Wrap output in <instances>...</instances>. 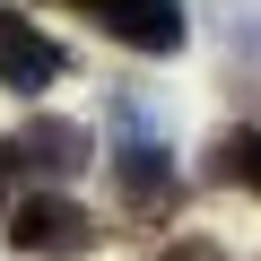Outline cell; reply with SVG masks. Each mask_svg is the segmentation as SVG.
I'll list each match as a JSON object with an SVG mask.
<instances>
[{
	"label": "cell",
	"mask_w": 261,
	"mask_h": 261,
	"mask_svg": "<svg viewBox=\"0 0 261 261\" xmlns=\"http://www.w3.org/2000/svg\"><path fill=\"white\" fill-rule=\"evenodd\" d=\"M96 235H105V226H96L70 192H35V200L9 209V244H18V252H44V261H87Z\"/></svg>",
	"instance_id": "1"
},
{
	"label": "cell",
	"mask_w": 261,
	"mask_h": 261,
	"mask_svg": "<svg viewBox=\"0 0 261 261\" xmlns=\"http://www.w3.org/2000/svg\"><path fill=\"white\" fill-rule=\"evenodd\" d=\"M113 183H122V209H140V218H166L174 192H183L166 140H148V130H122V148H113Z\"/></svg>",
	"instance_id": "2"
},
{
	"label": "cell",
	"mask_w": 261,
	"mask_h": 261,
	"mask_svg": "<svg viewBox=\"0 0 261 261\" xmlns=\"http://www.w3.org/2000/svg\"><path fill=\"white\" fill-rule=\"evenodd\" d=\"M87 18L130 53H183V0H87Z\"/></svg>",
	"instance_id": "3"
},
{
	"label": "cell",
	"mask_w": 261,
	"mask_h": 261,
	"mask_svg": "<svg viewBox=\"0 0 261 261\" xmlns=\"http://www.w3.org/2000/svg\"><path fill=\"white\" fill-rule=\"evenodd\" d=\"M53 79H61V44H53L35 18L0 9V87H18V96H44Z\"/></svg>",
	"instance_id": "4"
},
{
	"label": "cell",
	"mask_w": 261,
	"mask_h": 261,
	"mask_svg": "<svg viewBox=\"0 0 261 261\" xmlns=\"http://www.w3.org/2000/svg\"><path fill=\"white\" fill-rule=\"evenodd\" d=\"M9 166H35V174H79L96 148H87V122H61V113H35V122H18V140L0 148Z\"/></svg>",
	"instance_id": "5"
},
{
	"label": "cell",
	"mask_w": 261,
	"mask_h": 261,
	"mask_svg": "<svg viewBox=\"0 0 261 261\" xmlns=\"http://www.w3.org/2000/svg\"><path fill=\"white\" fill-rule=\"evenodd\" d=\"M209 183L261 192V130H218V140H209Z\"/></svg>",
	"instance_id": "6"
},
{
	"label": "cell",
	"mask_w": 261,
	"mask_h": 261,
	"mask_svg": "<svg viewBox=\"0 0 261 261\" xmlns=\"http://www.w3.org/2000/svg\"><path fill=\"white\" fill-rule=\"evenodd\" d=\"M157 261H218V244H174V252H157Z\"/></svg>",
	"instance_id": "7"
}]
</instances>
